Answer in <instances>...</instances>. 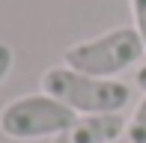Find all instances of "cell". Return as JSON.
Listing matches in <instances>:
<instances>
[{
  "label": "cell",
  "mask_w": 146,
  "mask_h": 143,
  "mask_svg": "<svg viewBox=\"0 0 146 143\" xmlns=\"http://www.w3.org/2000/svg\"><path fill=\"white\" fill-rule=\"evenodd\" d=\"M134 83H137V87H140L143 93H146V66H140V69H137V75H134Z\"/></svg>",
  "instance_id": "obj_8"
},
{
  "label": "cell",
  "mask_w": 146,
  "mask_h": 143,
  "mask_svg": "<svg viewBox=\"0 0 146 143\" xmlns=\"http://www.w3.org/2000/svg\"><path fill=\"white\" fill-rule=\"evenodd\" d=\"M113 143H128V140H125V137H122V140H113Z\"/></svg>",
  "instance_id": "obj_9"
},
{
  "label": "cell",
  "mask_w": 146,
  "mask_h": 143,
  "mask_svg": "<svg viewBox=\"0 0 146 143\" xmlns=\"http://www.w3.org/2000/svg\"><path fill=\"white\" fill-rule=\"evenodd\" d=\"M125 122L122 113H87L78 116L66 134L54 137V143H113L125 137Z\"/></svg>",
  "instance_id": "obj_4"
},
{
  "label": "cell",
  "mask_w": 146,
  "mask_h": 143,
  "mask_svg": "<svg viewBox=\"0 0 146 143\" xmlns=\"http://www.w3.org/2000/svg\"><path fill=\"white\" fill-rule=\"evenodd\" d=\"M42 93L54 95L75 113H122L131 101L128 83L116 77H92L69 66H54L42 75Z\"/></svg>",
  "instance_id": "obj_1"
},
{
  "label": "cell",
  "mask_w": 146,
  "mask_h": 143,
  "mask_svg": "<svg viewBox=\"0 0 146 143\" xmlns=\"http://www.w3.org/2000/svg\"><path fill=\"white\" fill-rule=\"evenodd\" d=\"M125 140L128 143H146V93L137 101V107L128 116V122H125Z\"/></svg>",
  "instance_id": "obj_5"
},
{
  "label": "cell",
  "mask_w": 146,
  "mask_h": 143,
  "mask_svg": "<svg viewBox=\"0 0 146 143\" xmlns=\"http://www.w3.org/2000/svg\"><path fill=\"white\" fill-rule=\"evenodd\" d=\"M131 15H134V30L146 48V0H131Z\"/></svg>",
  "instance_id": "obj_6"
},
{
  "label": "cell",
  "mask_w": 146,
  "mask_h": 143,
  "mask_svg": "<svg viewBox=\"0 0 146 143\" xmlns=\"http://www.w3.org/2000/svg\"><path fill=\"white\" fill-rule=\"evenodd\" d=\"M78 113L48 93L18 95L0 110V131L12 140L60 137L75 125Z\"/></svg>",
  "instance_id": "obj_3"
},
{
  "label": "cell",
  "mask_w": 146,
  "mask_h": 143,
  "mask_svg": "<svg viewBox=\"0 0 146 143\" xmlns=\"http://www.w3.org/2000/svg\"><path fill=\"white\" fill-rule=\"evenodd\" d=\"M146 48L134 27H113L63 51V66L92 77H116L143 60Z\"/></svg>",
  "instance_id": "obj_2"
},
{
  "label": "cell",
  "mask_w": 146,
  "mask_h": 143,
  "mask_svg": "<svg viewBox=\"0 0 146 143\" xmlns=\"http://www.w3.org/2000/svg\"><path fill=\"white\" fill-rule=\"evenodd\" d=\"M12 66H15V51L6 42H0V83L6 81V75L12 72Z\"/></svg>",
  "instance_id": "obj_7"
}]
</instances>
